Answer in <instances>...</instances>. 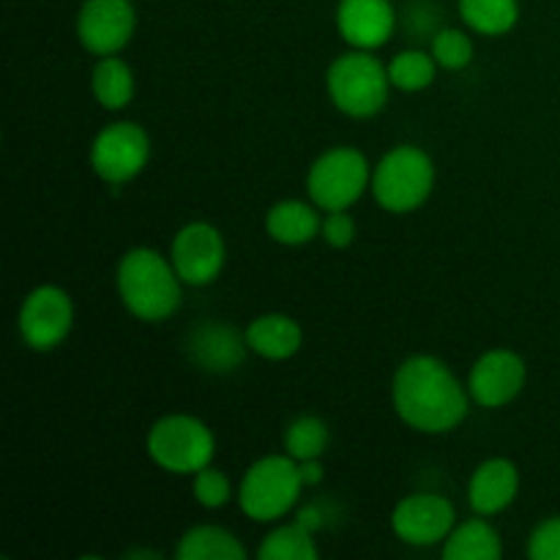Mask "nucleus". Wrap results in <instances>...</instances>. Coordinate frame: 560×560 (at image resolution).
Listing matches in <instances>:
<instances>
[{
  "instance_id": "obj_18",
  "label": "nucleus",
  "mask_w": 560,
  "mask_h": 560,
  "mask_svg": "<svg viewBox=\"0 0 560 560\" xmlns=\"http://www.w3.org/2000/svg\"><path fill=\"white\" fill-rule=\"evenodd\" d=\"M315 202L306 206L301 200H282L268 211L266 230L273 241L284 246H301L320 233L323 222L315 211Z\"/></svg>"
},
{
  "instance_id": "obj_31",
  "label": "nucleus",
  "mask_w": 560,
  "mask_h": 560,
  "mask_svg": "<svg viewBox=\"0 0 560 560\" xmlns=\"http://www.w3.org/2000/svg\"><path fill=\"white\" fill-rule=\"evenodd\" d=\"M126 558H162V556L153 550H131V552H126Z\"/></svg>"
},
{
  "instance_id": "obj_21",
  "label": "nucleus",
  "mask_w": 560,
  "mask_h": 560,
  "mask_svg": "<svg viewBox=\"0 0 560 560\" xmlns=\"http://www.w3.org/2000/svg\"><path fill=\"white\" fill-rule=\"evenodd\" d=\"M91 88L96 102L104 109H124L135 96V74L129 63H124L115 55H104L91 74Z\"/></svg>"
},
{
  "instance_id": "obj_1",
  "label": "nucleus",
  "mask_w": 560,
  "mask_h": 560,
  "mask_svg": "<svg viewBox=\"0 0 560 560\" xmlns=\"http://www.w3.org/2000/svg\"><path fill=\"white\" fill-rule=\"evenodd\" d=\"M394 410L413 430L443 435L468 416L470 392L435 355H410L394 375Z\"/></svg>"
},
{
  "instance_id": "obj_24",
  "label": "nucleus",
  "mask_w": 560,
  "mask_h": 560,
  "mask_svg": "<svg viewBox=\"0 0 560 560\" xmlns=\"http://www.w3.org/2000/svg\"><path fill=\"white\" fill-rule=\"evenodd\" d=\"M328 446V427L326 421L317 416H299L290 421L284 430V452L295 459V463H306V459H320Z\"/></svg>"
},
{
  "instance_id": "obj_19",
  "label": "nucleus",
  "mask_w": 560,
  "mask_h": 560,
  "mask_svg": "<svg viewBox=\"0 0 560 560\" xmlns=\"http://www.w3.org/2000/svg\"><path fill=\"white\" fill-rule=\"evenodd\" d=\"M503 556V545L498 530L481 514L463 525H454L448 539L443 541L446 560H498Z\"/></svg>"
},
{
  "instance_id": "obj_14",
  "label": "nucleus",
  "mask_w": 560,
  "mask_h": 560,
  "mask_svg": "<svg viewBox=\"0 0 560 560\" xmlns=\"http://www.w3.org/2000/svg\"><path fill=\"white\" fill-rule=\"evenodd\" d=\"M397 16L392 0H339L337 27L339 36L353 49L383 47L392 38Z\"/></svg>"
},
{
  "instance_id": "obj_16",
  "label": "nucleus",
  "mask_w": 560,
  "mask_h": 560,
  "mask_svg": "<svg viewBox=\"0 0 560 560\" xmlns=\"http://www.w3.org/2000/svg\"><path fill=\"white\" fill-rule=\"evenodd\" d=\"M244 337L252 353L262 355L268 361L293 359L301 350V342H304V334H301L299 323L290 315H279V312L255 317L249 323V328H246Z\"/></svg>"
},
{
  "instance_id": "obj_27",
  "label": "nucleus",
  "mask_w": 560,
  "mask_h": 560,
  "mask_svg": "<svg viewBox=\"0 0 560 560\" xmlns=\"http://www.w3.org/2000/svg\"><path fill=\"white\" fill-rule=\"evenodd\" d=\"M191 492H195L197 503L206 509H219L230 501L233 495V487H230V479L217 468H202L195 474V485H191Z\"/></svg>"
},
{
  "instance_id": "obj_12",
  "label": "nucleus",
  "mask_w": 560,
  "mask_h": 560,
  "mask_svg": "<svg viewBox=\"0 0 560 560\" xmlns=\"http://www.w3.org/2000/svg\"><path fill=\"white\" fill-rule=\"evenodd\" d=\"M454 525H457V514H454L452 501L432 492L402 498L392 514L394 534L405 545L413 547H432L438 541H446Z\"/></svg>"
},
{
  "instance_id": "obj_11",
  "label": "nucleus",
  "mask_w": 560,
  "mask_h": 560,
  "mask_svg": "<svg viewBox=\"0 0 560 560\" xmlns=\"http://www.w3.org/2000/svg\"><path fill=\"white\" fill-rule=\"evenodd\" d=\"M224 257H228V249H224L222 233L208 222L184 224L170 246V260L180 282L195 284V288L211 284L222 273Z\"/></svg>"
},
{
  "instance_id": "obj_10",
  "label": "nucleus",
  "mask_w": 560,
  "mask_h": 560,
  "mask_svg": "<svg viewBox=\"0 0 560 560\" xmlns=\"http://www.w3.org/2000/svg\"><path fill=\"white\" fill-rule=\"evenodd\" d=\"M137 31V11L131 0H85L77 14V36L88 52L118 55Z\"/></svg>"
},
{
  "instance_id": "obj_5",
  "label": "nucleus",
  "mask_w": 560,
  "mask_h": 560,
  "mask_svg": "<svg viewBox=\"0 0 560 560\" xmlns=\"http://www.w3.org/2000/svg\"><path fill=\"white\" fill-rule=\"evenodd\" d=\"M435 186V164L421 148L399 145L377 162L372 195L392 213H410L424 206Z\"/></svg>"
},
{
  "instance_id": "obj_13",
  "label": "nucleus",
  "mask_w": 560,
  "mask_h": 560,
  "mask_svg": "<svg viewBox=\"0 0 560 560\" xmlns=\"http://www.w3.org/2000/svg\"><path fill=\"white\" fill-rule=\"evenodd\" d=\"M525 361L514 350H490L481 355L468 375V392L481 408H503L525 388Z\"/></svg>"
},
{
  "instance_id": "obj_2",
  "label": "nucleus",
  "mask_w": 560,
  "mask_h": 560,
  "mask_svg": "<svg viewBox=\"0 0 560 560\" xmlns=\"http://www.w3.org/2000/svg\"><path fill=\"white\" fill-rule=\"evenodd\" d=\"M180 284L173 260L148 246L129 249L118 266L120 301L140 320H167L180 306Z\"/></svg>"
},
{
  "instance_id": "obj_23",
  "label": "nucleus",
  "mask_w": 560,
  "mask_h": 560,
  "mask_svg": "<svg viewBox=\"0 0 560 560\" xmlns=\"http://www.w3.org/2000/svg\"><path fill=\"white\" fill-rule=\"evenodd\" d=\"M260 560H317V547L312 539V528L306 523H290L279 525L277 530L262 539L260 550H257Z\"/></svg>"
},
{
  "instance_id": "obj_25",
  "label": "nucleus",
  "mask_w": 560,
  "mask_h": 560,
  "mask_svg": "<svg viewBox=\"0 0 560 560\" xmlns=\"http://www.w3.org/2000/svg\"><path fill=\"white\" fill-rule=\"evenodd\" d=\"M438 60L432 58V52H421V49H405L397 58L388 63V80H392L394 88L405 93L424 91L435 82Z\"/></svg>"
},
{
  "instance_id": "obj_26",
  "label": "nucleus",
  "mask_w": 560,
  "mask_h": 560,
  "mask_svg": "<svg viewBox=\"0 0 560 560\" xmlns=\"http://www.w3.org/2000/svg\"><path fill=\"white\" fill-rule=\"evenodd\" d=\"M432 58L446 71H459L474 60V42L459 27H443L432 38Z\"/></svg>"
},
{
  "instance_id": "obj_7",
  "label": "nucleus",
  "mask_w": 560,
  "mask_h": 560,
  "mask_svg": "<svg viewBox=\"0 0 560 560\" xmlns=\"http://www.w3.org/2000/svg\"><path fill=\"white\" fill-rule=\"evenodd\" d=\"M370 162L355 148H331L306 175V191L320 211H348L370 186Z\"/></svg>"
},
{
  "instance_id": "obj_22",
  "label": "nucleus",
  "mask_w": 560,
  "mask_h": 560,
  "mask_svg": "<svg viewBox=\"0 0 560 560\" xmlns=\"http://www.w3.org/2000/svg\"><path fill=\"white\" fill-rule=\"evenodd\" d=\"M459 16L481 36H503L520 20L517 0H459Z\"/></svg>"
},
{
  "instance_id": "obj_20",
  "label": "nucleus",
  "mask_w": 560,
  "mask_h": 560,
  "mask_svg": "<svg viewBox=\"0 0 560 560\" xmlns=\"http://www.w3.org/2000/svg\"><path fill=\"white\" fill-rule=\"evenodd\" d=\"M180 560H244L246 550L230 530L219 525H195L178 545Z\"/></svg>"
},
{
  "instance_id": "obj_15",
  "label": "nucleus",
  "mask_w": 560,
  "mask_h": 560,
  "mask_svg": "<svg viewBox=\"0 0 560 560\" xmlns=\"http://www.w3.org/2000/svg\"><path fill=\"white\" fill-rule=\"evenodd\" d=\"M520 490V470L512 459H487L479 468L474 470L468 485V501L470 509L481 517H490V514L503 512L506 506H512L514 498Z\"/></svg>"
},
{
  "instance_id": "obj_6",
  "label": "nucleus",
  "mask_w": 560,
  "mask_h": 560,
  "mask_svg": "<svg viewBox=\"0 0 560 560\" xmlns=\"http://www.w3.org/2000/svg\"><path fill=\"white\" fill-rule=\"evenodd\" d=\"M213 452V432L195 416H164L148 432V454L170 474H197L211 465Z\"/></svg>"
},
{
  "instance_id": "obj_8",
  "label": "nucleus",
  "mask_w": 560,
  "mask_h": 560,
  "mask_svg": "<svg viewBox=\"0 0 560 560\" xmlns=\"http://www.w3.org/2000/svg\"><path fill=\"white\" fill-rule=\"evenodd\" d=\"M151 159V140L145 129L131 120L109 124L91 145V167L107 184H126L137 178Z\"/></svg>"
},
{
  "instance_id": "obj_30",
  "label": "nucleus",
  "mask_w": 560,
  "mask_h": 560,
  "mask_svg": "<svg viewBox=\"0 0 560 560\" xmlns=\"http://www.w3.org/2000/svg\"><path fill=\"white\" fill-rule=\"evenodd\" d=\"M299 465H301V479H304L306 487L320 485V481H323L320 459H306V463H299Z\"/></svg>"
},
{
  "instance_id": "obj_28",
  "label": "nucleus",
  "mask_w": 560,
  "mask_h": 560,
  "mask_svg": "<svg viewBox=\"0 0 560 560\" xmlns=\"http://www.w3.org/2000/svg\"><path fill=\"white\" fill-rule=\"evenodd\" d=\"M528 556L534 560H560V517L547 520L530 534Z\"/></svg>"
},
{
  "instance_id": "obj_4",
  "label": "nucleus",
  "mask_w": 560,
  "mask_h": 560,
  "mask_svg": "<svg viewBox=\"0 0 560 560\" xmlns=\"http://www.w3.org/2000/svg\"><path fill=\"white\" fill-rule=\"evenodd\" d=\"M304 487L301 465L290 454L262 457L246 470L241 481V512L255 523H277L299 503Z\"/></svg>"
},
{
  "instance_id": "obj_29",
  "label": "nucleus",
  "mask_w": 560,
  "mask_h": 560,
  "mask_svg": "<svg viewBox=\"0 0 560 560\" xmlns=\"http://www.w3.org/2000/svg\"><path fill=\"white\" fill-rule=\"evenodd\" d=\"M320 235L334 249H345V246H350L355 241L353 217L348 211H328V217L323 219Z\"/></svg>"
},
{
  "instance_id": "obj_3",
  "label": "nucleus",
  "mask_w": 560,
  "mask_h": 560,
  "mask_svg": "<svg viewBox=\"0 0 560 560\" xmlns=\"http://www.w3.org/2000/svg\"><path fill=\"white\" fill-rule=\"evenodd\" d=\"M328 96L350 118H372L388 102V66H383L366 49L345 52L328 66Z\"/></svg>"
},
{
  "instance_id": "obj_9",
  "label": "nucleus",
  "mask_w": 560,
  "mask_h": 560,
  "mask_svg": "<svg viewBox=\"0 0 560 560\" xmlns=\"http://www.w3.org/2000/svg\"><path fill=\"white\" fill-rule=\"evenodd\" d=\"M74 326V304L69 293L55 284H42L31 290L20 310V337L33 350H52L71 334Z\"/></svg>"
},
{
  "instance_id": "obj_17",
  "label": "nucleus",
  "mask_w": 560,
  "mask_h": 560,
  "mask_svg": "<svg viewBox=\"0 0 560 560\" xmlns=\"http://www.w3.org/2000/svg\"><path fill=\"white\" fill-rule=\"evenodd\" d=\"M246 337L241 339L230 326H219V323H206L197 328L189 339V353L202 370L211 372H228L244 361Z\"/></svg>"
}]
</instances>
